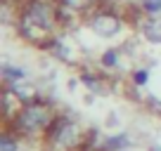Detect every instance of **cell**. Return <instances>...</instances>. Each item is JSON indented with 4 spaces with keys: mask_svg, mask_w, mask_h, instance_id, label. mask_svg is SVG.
Here are the masks:
<instances>
[{
    "mask_svg": "<svg viewBox=\"0 0 161 151\" xmlns=\"http://www.w3.org/2000/svg\"><path fill=\"white\" fill-rule=\"evenodd\" d=\"M59 0H21L17 5V35L29 45L45 47L57 38L59 24Z\"/></svg>",
    "mask_w": 161,
    "mask_h": 151,
    "instance_id": "cell-1",
    "label": "cell"
},
{
    "mask_svg": "<svg viewBox=\"0 0 161 151\" xmlns=\"http://www.w3.org/2000/svg\"><path fill=\"white\" fill-rule=\"evenodd\" d=\"M55 118H57V106L47 99L36 97L29 104H21V109L17 111V116L5 128H10L12 132H17L24 139H36V137L45 135V130L50 128V123Z\"/></svg>",
    "mask_w": 161,
    "mask_h": 151,
    "instance_id": "cell-2",
    "label": "cell"
},
{
    "mask_svg": "<svg viewBox=\"0 0 161 151\" xmlns=\"http://www.w3.org/2000/svg\"><path fill=\"white\" fill-rule=\"evenodd\" d=\"M43 139V151H80L88 144V132L78 123V118L69 113H57L50 123Z\"/></svg>",
    "mask_w": 161,
    "mask_h": 151,
    "instance_id": "cell-3",
    "label": "cell"
},
{
    "mask_svg": "<svg viewBox=\"0 0 161 151\" xmlns=\"http://www.w3.org/2000/svg\"><path fill=\"white\" fill-rule=\"evenodd\" d=\"M86 24H88V29L95 35H100V38H116V35L123 31V26H126V19H123L119 12L107 10V7L102 5V7H95V10H90L86 14Z\"/></svg>",
    "mask_w": 161,
    "mask_h": 151,
    "instance_id": "cell-4",
    "label": "cell"
},
{
    "mask_svg": "<svg viewBox=\"0 0 161 151\" xmlns=\"http://www.w3.org/2000/svg\"><path fill=\"white\" fill-rule=\"evenodd\" d=\"M140 33L147 43L152 45H161V19L159 17H147L140 21Z\"/></svg>",
    "mask_w": 161,
    "mask_h": 151,
    "instance_id": "cell-5",
    "label": "cell"
},
{
    "mask_svg": "<svg viewBox=\"0 0 161 151\" xmlns=\"http://www.w3.org/2000/svg\"><path fill=\"white\" fill-rule=\"evenodd\" d=\"M0 73H3V83L5 85H19V83H26V71L21 69V66H12V64H3V69H0Z\"/></svg>",
    "mask_w": 161,
    "mask_h": 151,
    "instance_id": "cell-6",
    "label": "cell"
},
{
    "mask_svg": "<svg viewBox=\"0 0 161 151\" xmlns=\"http://www.w3.org/2000/svg\"><path fill=\"white\" fill-rule=\"evenodd\" d=\"M47 50H50L59 61H64V64H74V52H71L69 43H64L62 38H55V40L47 45Z\"/></svg>",
    "mask_w": 161,
    "mask_h": 151,
    "instance_id": "cell-7",
    "label": "cell"
},
{
    "mask_svg": "<svg viewBox=\"0 0 161 151\" xmlns=\"http://www.w3.org/2000/svg\"><path fill=\"white\" fill-rule=\"evenodd\" d=\"M19 139L21 137L17 132L5 128V130L0 132V151H19Z\"/></svg>",
    "mask_w": 161,
    "mask_h": 151,
    "instance_id": "cell-8",
    "label": "cell"
},
{
    "mask_svg": "<svg viewBox=\"0 0 161 151\" xmlns=\"http://www.w3.org/2000/svg\"><path fill=\"white\" fill-rule=\"evenodd\" d=\"M128 146H130L128 135H111V137H107V139H104L102 149H104V151H126Z\"/></svg>",
    "mask_w": 161,
    "mask_h": 151,
    "instance_id": "cell-9",
    "label": "cell"
},
{
    "mask_svg": "<svg viewBox=\"0 0 161 151\" xmlns=\"http://www.w3.org/2000/svg\"><path fill=\"white\" fill-rule=\"evenodd\" d=\"M80 83H83L88 90H92V92H102V90H104L102 78H100V76H95V73H80Z\"/></svg>",
    "mask_w": 161,
    "mask_h": 151,
    "instance_id": "cell-10",
    "label": "cell"
},
{
    "mask_svg": "<svg viewBox=\"0 0 161 151\" xmlns=\"http://www.w3.org/2000/svg\"><path fill=\"white\" fill-rule=\"evenodd\" d=\"M119 59H121L119 50L109 47L107 52H102V57H100V64L104 66V69H116V66H119Z\"/></svg>",
    "mask_w": 161,
    "mask_h": 151,
    "instance_id": "cell-11",
    "label": "cell"
},
{
    "mask_svg": "<svg viewBox=\"0 0 161 151\" xmlns=\"http://www.w3.org/2000/svg\"><path fill=\"white\" fill-rule=\"evenodd\" d=\"M140 10L145 17H159L161 14V0H140Z\"/></svg>",
    "mask_w": 161,
    "mask_h": 151,
    "instance_id": "cell-12",
    "label": "cell"
},
{
    "mask_svg": "<svg viewBox=\"0 0 161 151\" xmlns=\"http://www.w3.org/2000/svg\"><path fill=\"white\" fill-rule=\"evenodd\" d=\"M147 81H149V71H147V69H135V71H130V83H133L135 87L147 85Z\"/></svg>",
    "mask_w": 161,
    "mask_h": 151,
    "instance_id": "cell-13",
    "label": "cell"
},
{
    "mask_svg": "<svg viewBox=\"0 0 161 151\" xmlns=\"http://www.w3.org/2000/svg\"><path fill=\"white\" fill-rule=\"evenodd\" d=\"M92 7H102V3H107V0H88Z\"/></svg>",
    "mask_w": 161,
    "mask_h": 151,
    "instance_id": "cell-14",
    "label": "cell"
},
{
    "mask_svg": "<svg viewBox=\"0 0 161 151\" xmlns=\"http://www.w3.org/2000/svg\"><path fill=\"white\" fill-rule=\"evenodd\" d=\"M152 151H161V149H156V146H154V149H152Z\"/></svg>",
    "mask_w": 161,
    "mask_h": 151,
    "instance_id": "cell-15",
    "label": "cell"
}]
</instances>
